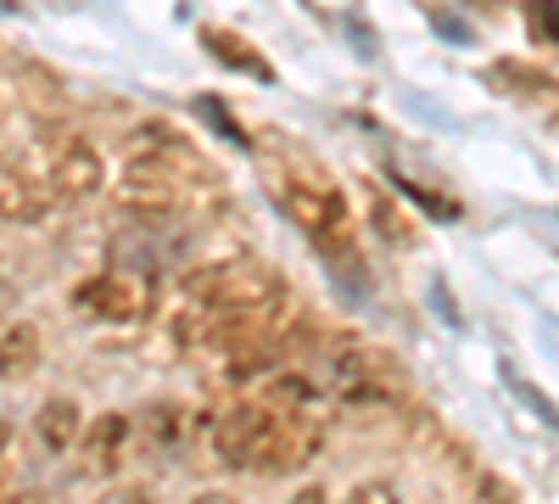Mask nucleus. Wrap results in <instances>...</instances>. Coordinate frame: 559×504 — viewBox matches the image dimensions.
<instances>
[{"label":"nucleus","mask_w":559,"mask_h":504,"mask_svg":"<svg viewBox=\"0 0 559 504\" xmlns=\"http://www.w3.org/2000/svg\"><path fill=\"white\" fill-rule=\"evenodd\" d=\"M51 208V191H45V174L28 152H7L0 157V219L12 224H34Z\"/></svg>","instance_id":"423d86ee"},{"label":"nucleus","mask_w":559,"mask_h":504,"mask_svg":"<svg viewBox=\"0 0 559 504\" xmlns=\"http://www.w3.org/2000/svg\"><path fill=\"white\" fill-rule=\"evenodd\" d=\"M7 443H12V426H7V421H0V454H7Z\"/></svg>","instance_id":"412c9836"},{"label":"nucleus","mask_w":559,"mask_h":504,"mask_svg":"<svg viewBox=\"0 0 559 504\" xmlns=\"http://www.w3.org/2000/svg\"><path fill=\"white\" fill-rule=\"evenodd\" d=\"M84 454H90V466H96V471H112L123 454H129V415H102V421H90Z\"/></svg>","instance_id":"9b49d317"},{"label":"nucleus","mask_w":559,"mask_h":504,"mask_svg":"<svg viewBox=\"0 0 559 504\" xmlns=\"http://www.w3.org/2000/svg\"><path fill=\"white\" fill-rule=\"evenodd\" d=\"M84 432V415H79V403L73 398H45L39 403V415H34V437L45 454H68Z\"/></svg>","instance_id":"9d476101"},{"label":"nucleus","mask_w":559,"mask_h":504,"mask_svg":"<svg viewBox=\"0 0 559 504\" xmlns=\"http://www.w3.org/2000/svg\"><path fill=\"white\" fill-rule=\"evenodd\" d=\"M73 308L90 319H107V326H134V319L152 314V281L134 269H102L73 286Z\"/></svg>","instance_id":"7ed1b4c3"},{"label":"nucleus","mask_w":559,"mask_h":504,"mask_svg":"<svg viewBox=\"0 0 559 504\" xmlns=\"http://www.w3.org/2000/svg\"><path fill=\"white\" fill-rule=\"evenodd\" d=\"M129 432H152V443H146V448H157V454H163V448H174V443H179L185 421H179V409H168V403H152L146 415H140V421L129 426Z\"/></svg>","instance_id":"f8f14e48"},{"label":"nucleus","mask_w":559,"mask_h":504,"mask_svg":"<svg viewBox=\"0 0 559 504\" xmlns=\"http://www.w3.org/2000/svg\"><path fill=\"white\" fill-rule=\"evenodd\" d=\"M7 504H51V499H39V493H17V499H7Z\"/></svg>","instance_id":"aec40b11"},{"label":"nucleus","mask_w":559,"mask_h":504,"mask_svg":"<svg viewBox=\"0 0 559 504\" xmlns=\"http://www.w3.org/2000/svg\"><path fill=\"white\" fill-rule=\"evenodd\" d=\"M39 174H45L51 202H90L102 191V152L84 134H57L51 152L39 157Z\"/></svg>","instance_id":"20e7f679"},{"label":"nucleus","mask_w":559,"mask_h":504,"mask_svg":"<svg viewBox=\"0 0 559 504\" xmlns=\"http://www.w3.org/2000/svg\"><path fill=\"white\" fill-rule=\"evenodd\" d=\"M197 191H207V163L197 157V146L168 124H146L140 141H129V157L118 168V186H112L118 208L140 219H168L191 208Z\"/></svg>","instance_id":"f257e3e1"},{"label":"nucleus","mask_w":559,"mask_h":504,"mask_svg":"<svg viewBox=\"0 0 559 504\" xmlns=\"http://www.w3.org/2000/svg\"><path fill=\"white\" fill-rule=\"evenodd\" d=\"M202 45H207V57H213V62H224V68H236V73H252V79L274 84V62L258 57V51H252V39H241L236 28L207 23V28H202Z\"/></svg>","instance_id":"1a4fd4ad"},{"label":"nucleus","mask_w":559,"mask_h":504,"mask_svg":"<svg viewBox=\"0 0 559 504\" xmlns=\"http://www.w3.org/2000/svg\"><path fill=\"white\" fill-rule=\"evenodd\" d=\"M45 359V337L34 319H17V326L0 331V382H28Z\"/></svg>","instance_id":"6e6552de"},{"label":"nucleus","mask_w":559,"mask_h":504,"mask_svg":"<svg viewBox=\"0 0 559 504\" xmlns=\"http://www.w3.org/2000/svg\"><path fill=\"white\" fill-rule=\"evenodd\" d=\"M107 504H157V499H152L146 488H118V493H112Z\"/></svg>","instance_id":"f3484780"},{"label":"nucleus","mask_w":559,"mask_h":504,"mask_svg":"<svg viewBox=\"0 0 559 504\" xmlns=\"http://www.w3.org/2000/svg\"><path fill=\"white\" fill-rule=\"evenodd\" d=\"M342 504H397V488L392 482H358Z\"/></svg>","instance_id":"dca6fc26"},{"label":"nucleus","mask_w":559,"mask_h":504,"mask_svg":"<svg viewBox=\"0 0 559 504\" xmlns=\"http://www.w3.org/2000/svg\"><path fill=\"white\" fill-rule=\"evenodd\" d=\"M292 504H331V499H324V488L313 482V488H297V493H292Z\"/></svg>","instance_id":"a211bd4d"},{"label":"nucleus","mask_w":559,"mask_h":504,"mask_svg":"<svg viewBox=\"0 0 559 504\" xmlns=\"http://www.w3.org/2000/svg\"><path fill=\"white\" fill-rule=\"evenodd\" d=\"M263 432H258V448L247 471H263V477H286V471H302L313 454H319V426L308 415H274V409H263Z\"/></svg>","instance_id":"39448f33"},{"label":"nucleus","mask_w":559,"mask_h":504,"mask_svg":"<svg viewBox=\"0 0 559 504\" xmlns=\"http://www.w3.org/2000/svg\"><path fill=\"white\" fill-rule=\"evenodd\" d=\"M526 28L537 45H554V0H526Z\"/></svg>","instance_id":"2eb2a0df"},{"label":"nucleus","mask_w":559,"mask_h":504,"mask_svg":"<svg viewBox=\"0 0 559 504\" xmlns=\"http://www.w3.org/2000/svg\"><path fill=\"white\" fill-rule=\"evenodd\" d=\"M274 197H280V208H286L302 231L324 247V258H331L336 274L353 263V208H347L342 186H336V179L324 174L319 163H308V157L292 152L286 168H274Z\"/></svg>","instance_id":"f03ea898"},{"label":"nucleus","mask_w":559,"mask_h":504,"mask_svg":"<svg viewBox=\"0 0 559 504\" xmlns=\"http://www.w3.org/2000/svg\"><path fill=\"white\" fill-rule=\"evenodd\" d=\"M191 504H236L229 493H202V499H191Z\"/></svg>","instance_id":"6ab92c4d"},{"label":"nucleus","mask_w":559,"mask_h":504,"mask_svg":"<svg viewBox=\"0 0 559 504\" xmlns=\"http://www.w3.org/2000/svg\"><path fill=\"white\" fill-rule=\"evenodd\" d=\"M197 113H202V118H213V124H218V134H229V141H236L241 152H258V146H252V134L236 124V113H229L218 96H197Z\"/></svg>","instance_id":"ddd939ff"},{"label":"nucleus","mask_w":559,"mask_h":504,"mask_svg":"<svg viewBox=\"0 0 559 504\" xmlns=\"http://www.w3.org/2000/svg\"><path fill=\"white\" fill-rule=\"evenodd\" d=\"M263 421H269V415H263V403H229L224 415L213 421V460H224L229 471H247Z\"/></svg>","instance_id":"0eeeda50"},{"label":"nucleus","mask_w":559,"mask_h":504,"mask_svg":"<svg viewBox=\"0 0 559 504\" xmlns=\"http://www.w3.org/2000/svg\"><path fill=\"white\" fill-rule=\"evenodd\" d=\"M376 231H381L392 247H408V242H414V231H408V213H397L386 197H376Z\"/></svg>","instance_id":"4468645a"}]
</instances>
